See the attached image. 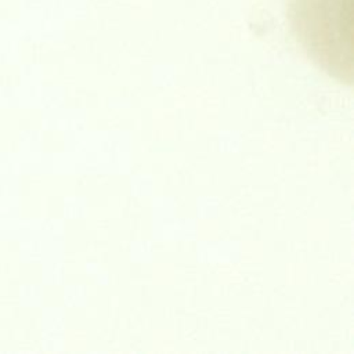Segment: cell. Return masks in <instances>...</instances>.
<instances>
[{
  "label": "cell",
  "mask_w": 354,
  "mask_h": 354,
  "mask_svg": "<svg viewBox=\"0 0 354 354\" xmlns=\"http://www.w3.org/2000/svg\"><path fill=\"white\" fill-rule=\"evenodd\" d=\"M293 22L308 48L315 50L321 39L342 40L346 22L351 21V0H296Z\"/></svg>",
  "instance_id": "6da1fadb"
}]
</instances>
